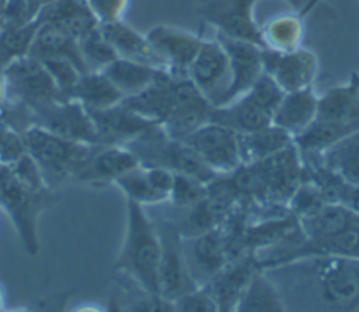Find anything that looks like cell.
Masks as SVG:
<instances>
[{"label":"cell","instance_id":"4316f807","mask_svg":"<svg viewBox=\"0 0 359 312\" xmlns=\"http://www.w3.org/2000/svg\"><path fill=\"white\" fill-rule=\"evenodd\" d=\"M302 157L316 158L346 183H359V130L345 136L316 155Z\"/></svg>","mask_w":359,"mask_h":312},{"label":"cell","instance_id":"4dcf8cb0","mask_svg":"<svg viewBox=\"0 0 359 312\" xmlns=\"http://www.w3.org/2000/svg\"><path fill=\"white\" fill-rule=\"evenodd\" d=\"M114 185L123 193L126 200L135 201L143 207L160 204L168 200V197L157 190L151 183L146 168L142 164L119 176Z\"/></svg>","mask_w":359,"mask_h":312},{"label":"cell","instance_id":"f1b7e54d","mask_svg":"<svg viewBox=\"0 0 359 312\" xmlns=\"http://www.w3.org/2000/svg\"><path fill=\"white\" fill-rule=\"evenodd\" d=\"M70 98L87 111H101L121 104L123 95L102 71H84Z\"/></svg>","mask_w":359,"mask_h":312},{"label":"cell","instance_id":"7402d4cb","mask_svg":"<svg viewBox=\"0 0 359 312\" xmlns=\"http://www.w3.org/2000/svg\"><path fill=\"white\" fill-rule=\"evenodd\" d=\"M28 55L39 60L45 57L63 56L73 60L83 73L87 71L80 55L77 39L59 22L49 18L39 22Z\"/></svg>","mask_w":359,"mask_h":312},{"label":"cell","instance_id":"ac0fdd59","mask_svg":"<svg viewBox=\"0 0 359 312\" xmlns=\"http://www.w3.org/2000/svg\"><path fill=\"white\" fill-rule=\"evenodd\" d=\"M139 164L136 155L126 146L101 144L76 172L74 178L90 186H105Z\"/></svg>","mask_w":359,"mask_h":312},{"label":"cell","instance_id":"e0dca14e","mask_svg":"<svg viewBox=\"0 0 359 312\" xmlns=\"http://www.w3.org/2000/svg\"><path fill=\"white\" fill-rule=\"evenodd\" d=\"M87 112L93 119L98 143L102 146H126L157 126L156 122L140 116L122 104Z\"/></svg>","mask_w":359,"mask_h":312},{"label":"cell","instance_id":"277c9868","mask_svg":"<svg viewBox=\"0 0 359 312\" xmlns=\"http://www.w3.org/2000/svg\"><path fill=\"white\" fill-rule=\"evenodd\" d=\"M46 190L25 183L10 164L0 161V207L8 214L25 250L32 256L39 248L36 225L48 200Z\"/></svg>","mask_w":359,"mask_h":312},{"label":"cell","instance_id":"ab89813d","mask_svg":"<svg viewBox=\"0 0 359 312\" xmlns=\"http://www.w3.org/2000/svg\"><path fill=\"white\" fill-rule=\"evenodd\" d=\"M293 10H297V11H302V13H309L314 8L316 3L318 0H285Z\"/></svg>","mask_w":359,"mask_h":312},{"label":"cell","instance_id":"1f68e13d","mask_svg":"<svg viewBox=\"0 0 359 312\" xmlns=\"http://www.w3.org/2000/svg\"><path fill=\"white\" fill-rule=\"evenodd\" d=\"M77 42L87 71H100L118 57L114 48L102 35L100 24L84 36H81Z\"/></svg>","mask_w":359,"mask_h":312},{"label":"cell","instance_id":"5b68a950","mask_svg":"<svg viewBox=\"0 0 359 312\" xmlns=\"http://www.w3.org/2000/svg\"><path fill=\"white\" fill-rule=\"evenodd\" d=\"M282 97L283 91L264 71L258 81L236 101L224 106H213L210 120L226 125L237 133L257 132L272 125Z\"/></svg>","mask_w":359,"mask_h":312},{"label":"cell","instance_id":"74e56055","mask_svg":"<svg viewBox=\"0 0 359 312\" xmlns=\"http://www.w3.org/2000/svg\"><path fill=\"white\" fill-rule=\"evenodd\" d=\"M123 7L125 0H88V10L95 17L98 24L121 20Z\"/></svg>","mask_w":359,"mask_h":312},{"label":"cell","instance_id":"7c38bea8","mask_svg":"<svg viewBox=\"0 0 359 312\" xmlns=\"http://www.w3.org/2000/svg\"><path fill=\"white\" fill-rule=\"evenodd\" d=\"M259 0H205L201 15L217 34L257 43L262 48L261 27L255 22L254 7Z\"/></svg>","mask_w":359,"mask_h":312},{"label":"cell","instance_id":"83f0119b","mask_svg":"<svg viewBox=\"0 0 359 312\" xmlns=\"http://www.w3.org/2000/svg\"><path fill=\"white\" fill-rule=\"evenodd\" d=\"M238 312H280L286 311L282 294L271 276L258 267L250 278L236 306Z\"/></svg>","mask_w":359,"mask_h":312},{"label":"cell","instance_id":"d6986e66","mask_svg":"<svg viewBox=\"0 0 359 312\" xmlns=\"http://www.w3.org/2000/svg\"><path fill=\"white\" fill-rule=\"evenodd\" d=\"M258 267L255 255L234 257L205 285L213 295L219 311H236L241 294Z\"/></svg>","mask_w":359,"mask_h":312},{"label":"cell","instance_id":"ffe728a7","mask_svg":"<svg viewBox=\"0 0 359 312\" xmlns=\"http://www.w3.org/2000/svg\"><path fill=\"white\" fill-rule=\"evenodd\" d=\"M316 119L359 130V70L353 71L346 83L330 88L318 98Z\"/></svg>","mask_w":359,"mask_h":312},{"label":"cell","instance_id":"30bf717a","mask_svg":"<svg viewBox=\"0 0 359 312\" xmlns=\"http://www.w3.org/2000/svg\"><path fill=\"white\" fill-rule=\"evenodd\" d=\"M216 39L223 45L229 57V85L215 106H224L245 94L264 74L262 48L257 43L233 39L217 34Z\"/></svg>","mask_w":359,"mask_h":312},{"label":"cell","instance_id":"60d3db41","mask_svg":"<svg viewBox=\"0 0 359 312\" xmlns=\"http://www.w3.org/2000/svg\"><path fill=\"white\" fill-rule=\"evenodd\" d=\"M7 95V90H6V78H4V70L3 67H0V102L3 101V98Z\"/></svg>","mask_w":359,"mask_h":312},{"label":"cell","instance_id":"484cf974","mask_svg":"<svg viewBox=\"0 0 359 312\" xmlns=\"http://www.w3.org/2000/svg\"><path fill=\"white\" fill-rule=\"evenodd\" d=\"M356 217L355 213L339 203H324L296 220L303 238L317 239L342 232Z\"/></svg>","mask_w":359,"mask_h":312},{"label":"cell","instance_id":"ba28073f","mask_svg":"<svg viewBox=\"0 0 359 312\" xmlns=\"http://www.w3.org/2000/svg\"><path fill=\"white\" fill-rule=\"evenodd\" d=\"M184 141L219 176L230 175L241 165L238 133L226 125L209 120Z\"/></svg>","mask_w":359,"mask_h":312},{"label":"cell","instance_id":"b9f144b4","mask_svg":"<svg viewBox=\"0 0 359 312\" xmlns=\"http://www.w3.org/2000/svg\"><path fill=\"white\" fill-rule=\"evenodd\" d=\"M0 304H3V292H1V290H0ZM0 309H1V306H0Z\"/></svg>","mask_w":359,"mask_h":312},{"label":"cell","instance_id":"44dd1931","mask_svg":"<svg viewBox=\"0 0 359 312\" xmlns=\"http://www.w3.org/2000/svg\"><path fill=\"white\" fill-rule=\"evenodd\" d=\"M318 95L313 87L283 92V97L275 111L273 125L283 129L293 139L303 133L317 118Z\"/></svg>","mask_w":359,"mask_h":312},{"label":"cell","instance_id":"d4e9b609","mask_svg":"<svg viewBox=\"0 0 359 312\" xmlns=\"http://www.w3.org/2000/svg\"><path fill=\"white\" fill-rule=\"evenodd\" d=\"M306 13L293 10L269 18L261 27L262 48L273 52H290L303 46Z\"/></svg>","mask_w":359,"mask_h":312},{"label":"cell","instance_id":"f546056e","mask_svg":"<svg viewBox=\"0 0 359 312\" xmlns=\"http://www.w3.org/2000/svg\"><path fill=\"white\" fill-rule=\"evenodd\" d=\"M241 164L265 159L293 143V137L273 123L251 133H238Z\"/></svg>","mask_w":359,"mask_h":312},{"label":"cell","instance_id":"836d02e7","mask_svg":"<svg viewBox=\"0 0 359 312\" xmlns=\"http://www.w3.org/2000/svg\"><path fill=\"white\" fill-rule=\"evenodd\" d=\"M49 20L59 22L77 41L87 32L98 27V22L88 10V7H84L76 1H66L62 6H59L53 17H49Z\"/></svg>","mask_w":359,"mask_h":312},{"label":"cell","instance_id":"3957f363","mask_svg":"<svg viewBox=\"0 0 359 312\" xmlns=\"http://www.w3.org/2000/svg\"><path fill=\"white\" fill-rule=\"evenodd\" d=\"M21 139L49 187L74 176L101 146L73 141L32 123L21 132Z\"/></svg>","mask_w":359,"mask_h":312},{"label":"cell","instance_id":"603a6c76","mask_svg":"<svg viewBox=\"0 0 359 312\" xmlns=\"http://www.w3.org/2000/svg\"><path fill=\"white\" fill-rule=\"evenodd\" d=\"M100 71L121 91L123 98L142 92L165 73H170L165 69L125 57H116Z\"/></svg>","mask_w":359,"mask_h":312},{"label":"cell","instance_id":"d6a6232c","mask_svg":"<svg viewBox=\"0 0 359 312\" xmlns=\"http://www.w3.org/2000/svg\"><path fill=\"white\" fill-rule=\"evenodd\" d=\"M39 22L18 24L0 35V67L29 53Z\"/></svg>","mask_w":359,"mask_h":312},{"label":"cell","instance_id":"d590c367","mask_svg":"<svg viewBox=\"0 0 359 312\" xmlns=\"http://www.w3.org/2000/svg\"><path fill=\"white\" fill-rule=\"evenodd\" d=\"M208 185L184 173H174L168 201L178 208L188 210L206 197Z\"/></svg>","mask_w":359,"mask_h":312},{"label":"cell","instance_id":"2e32d148","mask_svg":"<svg viewBox=\"0 0 359 312\" xmlns=\"http://www.w3.org/2000/svg\"><path fill=\"white\" fill-rule=\"evenodd\" d=\"M146 38L174 77H188V67L202 43L201 36L175 27L157 25L147 31Z\"/></svg>","mask_w":359,"mask_h":312},{"label":"cell","instance_id":"7a4b0ae2","mask_svg":"<svg viewBox=\"0 0 359 312\" xmlns=\"http://www.w3.org/2000/svg\"><path fill=\"white\" fill-rule=\"evenodd\" d=\"M161 242L156 224L143 206L126 200V225L115 270L129 278L136 288L160 295L158 266Z\"/></svg>","mask_w":359,"mask_h":312},{"label":"cell","instance_id":"4fadbf2b","mask_svg":"<svg viewBox=\"0 0 359 312\" xmlns=\"http://www.w3.org/2000/svg\"><path fill=\"white\" fill-rule=\"evenodd\" d=\"M32 125L60 137L80 143L100 144L90 113L76 99H57L41 109L32 111Z\"/></svg>","mask_w":359,"mask_h":312},{"label":"cell","instance_id":"8fae6325","mask_svg":"<svg viewBox=\"0 0 359 312\" xmlns=\"http://www.w3.org/2000/svg\"><path fill=\"white\" fill-rule=\"evenodd\" d=\"M182 246L188 270L198 287L206 285L231 260L227 234L220 225L182 238Z\"/></svg>","mask_w":359,"mask_h":312},{"label":"cell","instance_id":"8992f818","mask_svg":"<svg viewBox=\"0 0 359 312\" xmlns=\"http://www.w3.org/2000/svg\"><path fill=\"white\" fill-rule=\"evenodd\" d=\"M212 112V102L188 77H172L170 105L160 127L168 136L184 140L209 122Z\"/></svg>","mask_w":359,"mask_h":312},{"label":"cell","instance_id":"5bb4252c","mask_svg":"<svg viewBox=\"0 0 359 312\" xmlns=\"http://www.w3.org/2000/svg\"><path fill=\"white\" fill-rule=\"evenodd\" d=\"M264 71L283 92L313 87L318 74L317 55L300 46L290 52H273L262 48Z\"/></svg>","mask_w":359,"mask_h":312},{"label":"cell","instance_id":"cb8c5ba5","mask_svg":"<svg viewBox=\"0 0 359 312\" xmlns=\"http://www.w3.org/2000/svg\"><path fill=\"white\" fill-rule=\"evenodd\" d=\"M100 29L116 52L118 57L143 62L160 69H165L163 62L151 49L146 35L142 36L137 31H135L132 27L126 25L121 20L100 24Z\"/></svg>","mask_w":359,"mask_h":312},{"label":"cell","instance_id":"6da1fadb","mask_svg":"<svg viewBox=\"0 0 359 312\" xmlns=\"http://www.w3.org/2000/svg\"><path fill=\"white\" fill-rule=\"evenodd\" d=\"M264 270L286 311H359V257L309 256Z\"/></svg>","mask_w":359,"mask_h":312},{"label":"cell","instance_id":"e575fe53","mask_svg":"<svg viewBox=\"0 0 359 312\" xmlns=\"http://www.w3.org/2000/svg\"><path fill=\"white\" fill-rule=\"evenodd\" d=\"M41 62L59 90L62 99H70L74 87L83 74L80 67L73 60L63 56L45 57Z\"/></svg>","mask_w":359,"mask_h":312},{"label":"cell","instance_id":"f35d334b","mask_svg":"<svg viewBox=\"0 0 359 312\" xmlns=\"http://www.w3.org/2000/svg\"><path fill=\"white\" fill-rule=\"evenodd\" d=\"M341 204L349 208L352 213L359 215V183L358 185H348Z\"/></svg>","mask_w":359,"mask_h":312},{"label":"cell","instance_id":"52a82bcc","mask_svg":"<svg viewBox=\"0 0 359 312\" xmlns=\"http://www.w3.org/2000/svg\"><path fill=\"white\" fill-rule=\"evenodd\" d=\"M6 90L31 112L62 99L42 62L31 55L18 57L3 67Z\"/></svg>","mask_w":359,"mask_h":312},{"label":"cell","instance_id":"9c48e42d","mask_svg":"<svg viewBox=\"0 0 359 312\" xmlns=\"http://www.w3.org/2000/svg\"><path fill=\"white\" fill-rule=\"evenodd\" d=\"M161 242V256L158 266L160 295L168 301H175L182 294L196 288L187 266L182 236L174 221L156 222Z\"/></svg>","mask_w":359,"mask_h":312},{"label":"cell","instance_id":"8d00e7d4","mask_svg":"<svg viewBox=\"0 0 359 312\" xmlns=\"http://www.w3.org/2000/svg\"><path fill=\"white\" fill-rule=\"evenodd\" d=\"M175 311H188V312H215L219 311V306L210 294V291L203 287H196L174 301Z\"/></svg>","mask_w":359,"mask_h":312},{"label":"cell","instance_id":"9a60e30c","mask_svg":"<svg viewBox=\"0 0 359 312\" xmlns=\"http://www.w3.org/2000/svg\"><path fill=\"white\" fill-rule=\"evenodd\" d=\"M188 78L215 106L230 80L229 57L217 39H202V43L188 67Z\"/></svg>","mask_w":359,"mask_h":312}]
</instances>
